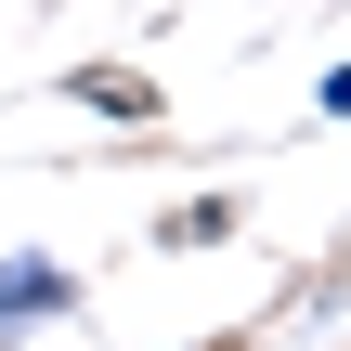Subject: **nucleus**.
<instances>
[{
  "label": "nucleus",
  "instance_id": "nucleus-1",
  "mask_svg": "<svg viewBox=\"0 0 351 351\" xmlns=\"http://www.w3.org/2000/svg\"><path fill=\"white\" fill-rule=\"evenodd\" d=\"M78 104H104V117H156V91H143V78H117V65H91V78H78Z\"/></svg>",
  "mask_w": 351,
  "mask_h": 351
}]
</instances>
